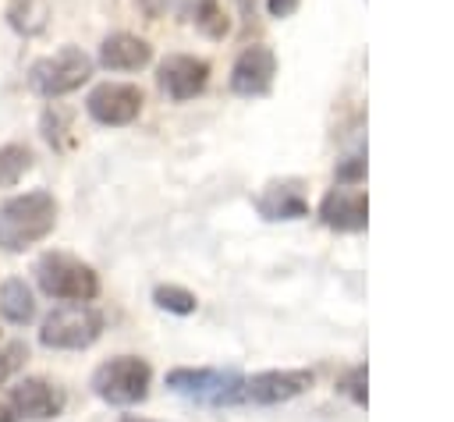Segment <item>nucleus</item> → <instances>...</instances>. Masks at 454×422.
<instances>
[{"label":"nucleus","instance_id":"nucleus-1","mask_svg":"<svg viewBox=\"0 0 454 422\" xmlns=\"http://www.w3.org/2000/svg\"><path fill=\"white\" fill-rule=\"evenodd\" d=\"M57 227V199L43 188L14 195L0 206V248L25 252Z\"/></svg>","mask_w":454,"mask_h":422},{"label":"nucleus","instance_id":"nucleus-2","mask_svg":"<svg viewBox=\"0 0 454 422\" xmlns=\"http://www.w3.org/2000/svg\"><path fill=\"white\" fill-rule=\"evenodd\" d=\"M32 273H35L39 291L57 298V301H92L99 294V273L89 262H82L67 252L39 255Z\"/></svg>","mask_w":454,"mask_h":422},{"label":"nucleus","instance_id":"nucleus-3","mask_svg":"<svg viewBox=\"0 0 454 422\" xmlns=\"http://www.w3.org/2000/svg\"><path fill=\"white\" fill-rule=\"evenodd\" d=\"M167 390H174L184 401L209 404V408H231L245 404V376L234 369H170Z\"/></svg>","mask_w":454,"mask_h":422},{"label":"nucleus","instance_id":"nucleus-4","mask_svg":"<svg viewBox=\"0 0 454 422\" xmlns=\"http://www.w3.org/2000/svg\"><path fill=\"white\" fill-rule=\"evenodd\" d=\"M103 333V312L89 301H71L53 309L39 326V344L53 351H82L96 344Z\"/></svg>","mask_w":454,"mask_h":422},{"label":"nucleus","instance_id":"nucleus-5","mask_svg":"<svg viewBox=\"0 0 454 422\" xmlns=\"http://www.w3.org/2000/svg\"><path fill=\"white\" fill-rule=\"evenodd\" d=\"M92 74V57L78 46H60L57 53H46L39 60H32L28 67V89L46 96V99H57V96H67L74 89H82Z\"/></svg>","mask_w":454,"mask_h":422},{"label":"nucleus","instance_id":"nucleus-6","mask_svg":"<svg viewBox=\"0 0 454 422\" xmlns=\"http://www.w3.org/2000/svg\"><path fill=\"white\" fill-rule=\"evenodd\" d=\"M149 383H153V369L145 358L138 355H117L110 362H103L92 372V394L106 404H138L149 397Z\"/></svg>","mask_w":454,"mask_h":422},{"label":"nucleus","instance_id":"nucleus-7","mask_svg":"<svg viewBox=\"0 0 454 422\" xmlns=\"http://www.w3.org/2000/svg\"><path fill=\"white\" fill-rule=\"evenodd\" d=\"M142 89L131 85V82H103L89 92L85 99V113L96 121V124H106V128H124L131 124L138 113H142Z\"/></svg>","mask_w":454,"mask_h":422},{"label":"nucleus","instance_id":"nucleus-8","mask_svg":"<svg viewBox=\"0 0 454 422\" xmlns=\"http://www.w3.org/2000/svg\"><path fill=\"white\" fill-rule=\"evenodd\" d=\"M67 404V394L64 387L43 379V376H32V379H21L18 387H11V411L14 418H28V422H46V418H57Z\"/></svg>","mask_w":454,"mask_h":422},{"label":"nucleus","instance_id":"nucleus-9","mask_svg":"<svg viewBox=\"0 0 454 422\" xmlns=\"http://www.w3.org/2000/svg\"><path fill=\"white\" fill-rule=\"evenodd\" d=\"M309 387H312L309 369H266V372H255L252 379H245V401H252V404H287V401L301 397Z\"/></svg>","mask_w":454,"mask_h":422},{"label":"nucleus","instance_id":"nucleus-10","mask_svg":"<svg viewBox=\"0 0 454 422\" xmlns=\"http://www.w3.org/2000/svg\"><path fill=\"white\" fill-rule=\"evenodd\" d=\"M319 220L330 231H365L369 223V199L358 184H337L319 202Z\"/></svg>","mask_w":454,"mask_h":422},{"label":"nucleus","instance_id":"nucleus-11","mask_svg":"<svg viewBox=\"0 0 454 422\" xmlns=\"http://www.w3.org/2000/svg\"><path fill=\"white\" fill-rule=\"evenodd\" d=\"M156 82H160V89H163L170 99L184 103V99H192V96H199V92L206 89V82H209V64H206L202 57L174 53V57H167V60L160 64Z\"/></svg>","mask_w":454,"mask_h":422},{"label":"nucleus","instance_id":"nucleus-12","mask_svg":"<svg viewBox=\"0 0 454 422\" xmlns=\"http://www.w3.org/2000/svg\"><path fill=\"white\" fill-rule=\"evenodd\" d=\"M277 74V57L270 46H248L231 67V92L238 96H266Z\"/></svg>","mask_w":454,"mask_h":422},{"label":"nucleus","instance_id":"nucleus-13","mask_svg":"<svg viewBox=\"0 0 454 422\" xmlns=\"http://www.w3.org/2000/svg\"><path fill=\"white\" fill-rule=\"evenodd\" d=\"M153 60V46L142 35L131 32H114L99 43V64L106 71H138Z\"/></svg>","mask_w":454,"mask_h":422},{"label":"nucleus","instance_id":"nucleus-14","mask_svg":"<svg viewBox=\"0 0 454 422\" xmlns=\"http://www.w3.org/2000/svg\"><path fill=\"white\" fill-rule=\"evenodd\" d=\"M255 209L266 220H301V216H309V202H305L298 181H273V184H266V191L255 199Z\"/></svg>","mask_w":454,"mask_h":422},{"label":"nucleus","instance_id":"nucleus-15","mask_svg":"<svg viewBox=\"0 0 454 422\" xmlns=\"http://www.w3.org/2000/svg\"><path fill=\"white\" fill-rule=\"evenodd\" d=\"M0 316L14 326H25L35 319V298L21 277H11L0 284Z\"/></svg>","mask_w":454,"mask_h":422},{"label":"nucleus","instance_id":"nucleus-16","mask_svg":"<svg viewBox=\"0 0 454 422\" xmlns=\"http://www.w3.org/2000/svg\"><path fill=\"white\" fill-rule=\"evenodd\" d=\"M50 21V4L46 0H11L7 4V25L18 35H39Z\"/></svg>","mask_w":454,"mask_h":422},{"label":"nucleus","instance_id":"nucleus-17","mask_svg":"<svg viewBox=\"0 0 454 422\" xmlns=\"http://www.w3.org/2000/svg\"><path fill=\"white\" fill-rule=\"evenodd\" d=\"M28 170H32V149L28 145H21V142L0 145V188L18 184Z\"/></svg>","mask_w":454,"mask_h":422},{"label":"nucleus","instance_id":"nucleus-18","mask_svg":"<svg viewBox=\"0 0 454 422\" xmlns=\"http://www.w3.org/2000/svg\"><path fill=\"white\" fill-rule=\"evenodd\" d=\"M153 301H156V309L174 312V316H192V312L199 309L195 294L184 291V287H177V284H160V287L153 291Z\"/></svg>","mask_w":454,"mask_h":422},{"label":"nucleus","instance_id":"nucleus-19","mask_svg":"<svg viewBox=\"0 0 454 422\" xmlns=\"http://www.w3.org/2000/svg\"><path fill=\"white\" fill-rule=\"evenodd\" d=\"M195 28L206 32L209 39H223L227 35V14L220 7V0H195Z\"/></svg>","mask_w":454,"mask_h":422},{"label":"nucleus","instance_id":"nucleus-20","mask_svg":"<svg viewBox=\"0 0 454 422\" xmlns=\"http://www.w3.org/2000/svg\"><path fill=\"white\" fill-rule=\"evenodd\" d=\"M25 358H28L25 340H11V344L0 351V383H7V379L25 365Z\"/></svg>","mask_w":454,"mask_h":422},{"label":"nucleus","instance_id":"nucleus-21","mask_svg":"<svg viewBox=\"0 0 454 422\" xmlns=\"http://www.w3.org/2000/svg\"><path fill=\"white\" fill-rule=\"evenodd\" d=\"M337 390H340L344 397H351L355 404H365V401H369V394H365V365H355V369L337 383Z\"/></svg>","mask_w":454,"mask_h":422},{"label":"nucleus","instance_id":"nucleus-22","mask_svg":"<svg viewBox=\"0 0 454 422\" xmlns=\"http://www.w3.org/2000/svg\"><path fill=\"white\" fill-rule=\"evenodd\" d=\"M365 177V156L355 152V156H344V163L337 167V181L340 184H358Z\"/></svg>","mask_w":454,"mask_h":422},{"label":"nucleus","instance_id":"nucleus-23","mask_svg":"<svg viewBox=\"0 0 454 422\" xmlns=\"http://www.w3.org/2000/svg\"><path fill=\"white\" fill-rule=\"evenodd\" d=\"M64 121H67V113H60V110H46V113H43V135H46L50 145H60Z\"/></svg>","mask_w":454,"mask_h":422},{"label":"nucleus","instance_id":"nucleus-24","mask_svg":"<svg viewBox=\"0 0 454 422\" xmlns=\"http://www.w3.org/2000/svg\"><path fill=\"white\" fill-rule=\"evenodd\" d=\"M266 11H270L273 18H287V14L298 11V0H266Z\"/></svg>","mask_w":454,"mask_h":422},{"label":"nucleus","instance_id":"nucleus-25","mask_svg":"<svg viewBox=\"0 0 454 422\" xmlns=\"http://www.w3.org/2000/svg\"><path fill=\"white\" fill-rule=\"evenodd\" d=\"M138 4H142V11H145L149 18H160V14L167 11V4H170V0H138Z\"/></svg>","mask_w":454,"mask_h":422},{"label":"nucleus","instance_id":"nucleus-26","mask_svg":"<svg viewBox=\"0 0 454 422\" xmlns=\"http://www.w3.org/2000/svg\"><path fill=\"white\" fill-rule=\"evenodd\" d=\"M0 422H14V411H11V408H4V404H0Z\"/></svg>","mask_w":454,"mask_h":422},{"label":"nucleus","instance_id":"nucleus-27","mask_svg":"<svg viewBox=\"0 0 454 422\" xmlns=\"http://www.w3.org/2000/svg\"><path fill=\"white\" fill-rule=\"evenodd\" d=\"M121 422H156V418H138V415H121Z\"/></svg>","mask_w":454,"mask_h":422}]
</instances>
